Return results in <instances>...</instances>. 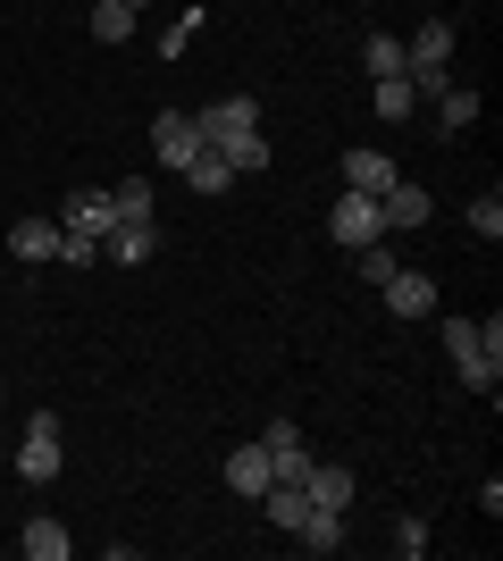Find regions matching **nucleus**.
<instances>
[{"mask_svg": "<svg viewBox=\"0 0 503 561\" xmlns=\"http://www.w3.org/2000/svg\"><path fill=\"white\" fill-rule=\"evenodd\" d=\"M436 335H445V352H454V369H461L470 394H495V386H503V328H495V319H487V328H479V319H445Z\"/></svg>", "mask_w": 503, "mask_h": 561, "instance_id": "1", "label": "nucleus"}, {"mask_svg": "<svg viewBox=\"0 0 503 561\" xmlns=\"http://www.w3.org/2000/svg\"><path fill=\"white\" fill-rule=\"evenodd\" d=\"M193 135L210 142V151H236V142H252V135H261V101H243V93L210 101V110H193Z\"/></svg>", "mask_w": 503, "mask_h": 561, "instance_id": "2", "label": "nucleus"}, {"mask_svg": "<svg viewBox=\"0 0 503 561\" xmlns=\"http://www.w3.org/2000/svg\"><path fill=\"white\" fill-rule=\"evenodd\" d=\"M18 478H25V486H50V478H59V411H34V420H25Z\"/></svg>", "mask_w": 503, "mask_h": 561, "instance_id": "3", "label": "nucleus"}, {"mask_svg": "<svg viewBox=\"0 0 503 561\" xmlns=\"http://www.w3.org/2000/svg\"><path fill=\"white\" fill-rule=\"evenodd\" d=\"M328 234H335V243H344V252H361V243H378V193H353V185H344V202H335V210H328Z\"/></svg>", "mask_w": 503, "mask_h": 561, "instance_id": "4", "label": "nucleus"}, {"mask_svg": "<svg viewBox=\"0 0 503 561\" xmlns=\"http://www.w3.org/2000/svg\"><path fill=\"white\" fill-rule=\"evenodd\" d=\"M428 210H436V202H428L420 185H411V176H395V185L378 193V227H386V234H411V227H428Z\"/></svg>", "mask_w": 503, "mask_h": 561, "instance_id": "5", "label": "nucleus"}, {"mask_svg": "<svg viewBox=\"0 0 503 561\" xmlns=\"http://www.w3.org/2000/svg\"><path fill=\"white\" fill-rule=\"evenodd\" d=\"M261 453H268L277 478H311V445H302V427H294V420H268L261 427Z\"/></svg>", "mask_w": 503, "mask_h": 561, "instance_id": "6", "label": "nucleus"}, {"mask_svg": "<svg viewBox=\"0 0 503 561\" xmlns=\"http://www.w3.org/2000/svg\"><path fill=\"white\" fill-rule=\"evenodd\" d=\"M378 294H386V310H395V319H428V310H436V277H420V268H395Z\"/></svg>", "mask_w": 503, "mask_h": 561, "instance_id": "7", "label": "nucleus"}, {"mask_svg": "<svg viewBox=\"0 0 503 561\" xmlns=\"http://www.w3.org/2000/svg\"><path fill=\"white\" fill-rule=\"evenodd\" d=\"M151 151H160L168 168H185L193 151H202V135H193V110H160V117H151Z\"/></svg>", "mask_w": 503, "mask_h": 561, "instance_id": "8", "label": "nucleus"}, {"mask_svg": "<svg viewBox=\"0 0 503 561\" xmlns=\"http://www.w3.org/2000/svg\"><path fill=\"white\" fill-rule=\"evenodd\" d=\"M411 68H454V18H428V25L403 43V76H411Z\"/></svg>", "mask_w": 503, "mask_h": 561, "instance_id": "9", "label": "nucleus"}, {"mask_svg": "<svg viewBox=\"0 0 503 561\" xmlns=\"http://www.w3.org/2000/svg\"><path fill=\"white\" fill-rule=\"evenodd\" d=\"M59 243H68L59 218H18V227H9V252L18 260H59Z\"/></svg>", "mask_w": 503, "mask_h": 561, "instance_id": "10", "label": "nucleus"}, {"mask_svg": "<svg viewBox=\"0 0 503 561\" xmlns=\"http://www.w3.org/2000/svg\"><path fill=\"white\" fill-rule=\"evenodd\" d=\"M59 227H68V234H93V243H101V234L118 227V210H110V193H68Z\"/></svg>", "mask_w": 503, "mask_h": 561, "instance_id": "11", "label": "nucleus"}, {"mask_svg": "<svg viewBox=\"0 0 503 561\" xmlns=\"http://www.w3.org/2000/svg\"><path fill=\"white\" fill-rule=\"evenodd\" d=\"M369 110H378L386 126H403V117L420 110V93H411V76H369Z\"/></svg>", "mask_w": 503, "mask_h": 561, "instance_id": "12", "label": "nucleus"}, {"mask_svg": "<svg viewBox=\"0 0 503 561\" xmlns=\"http://www.w3.org/2000/svg\"><path fill=\"white\" fill-rule=\"evenodd\" d=\"M395 176H403V168L386 160V151H344V185L353 193H386Z\"/></svg>", "mask_w": 503, "mask_h": 561, "instance_id": "13", "label": "nucleus"}, {"mask_svg": "<svg viewBox=\"0 0 503 561\" xmlns=\"http://www.w3.org/2000/svg\"><path fill=\"white\" fill-rule=\"evenodd\" d=\"M268 478H277V469H268V453H261V445L227 453V486H236V494H252V503H261V486H268Z\"/></svg>", "mask_w": 503, "mask_h": 561, "instance_id": "14", "label": "nucleus"}, {"mask_svg": "<svg viewBox=\"0 0 503 561\" xmlns=\"http://www.w3.org/2000/svg\"><path fill=\"white\" fill-rule=\"evenodd\" d=\"M18 545H25L34 561H68V553H76V537L59 528V519H25V528H18Z\"/></svg>", "mask_w": 503, "mask_h": 561, "instance_id": "15", "label": "nucleus"}, {"mask_svg": "<svg viewBox=\"0 0 503 561\" xmlns=\"http://www.w3.org/2000/svg\"><path fill=\"white\" fill-rule=\"evenodd\" d=\"M302 486H311L319 512H353V469H319V461H311V478H302Z\"/></svg>", "mask_w": 503, "mask_h": 561, "instance_id": "16", "label": "nucleus"}, {"mask_svg": "<svg viewBox=\"0 0 503 561\" xmlns=\"http://www.w3.org/2000/svg\"><path fill=\"white\" fill-rule=\"evenodd\" d=\"M185 185H193V193H227V185H236V168H227V151H210V142H202V151L185 160Z\"/></svg>", "mask_w": 503, "mask_h": 561, "instance_id": "17", "label": "nucleus"}, {"mask_svg": "<svg viewBox=\"0 0 503 561\" xmlns=\"http://www.w3.org/2000/svg\"><path fill=\"white\" fill-rule=\"evenodd\" d=\"M436 126H445V135L479 126V93H470V84H445V93H436Z\"/></svg>", "mask_w": 503, "mask_h": 561, "instance_id": "18", "label": "nucleus"}, {"mask_svg": "<svg viewBox=\"0 0 503 561\" xmlns=\"http://www.w3.org/2000/svg\"><path fill=\"white\" fill-rule=\"evenodd\" d=\"M151 243H160V227H126V218L101 234V252H110V260H151Z\"/></svg>", "mask_w": 503, "mask_h": 561, "instance_id": "19", "label": "nucleus"}, {"mask_svg": "<svg viewBox=\"0 0 503 561\" xmlns=\"http://www.w3.org/2000/svg\"><path fill=\"white\" fill-rule=\"evenodd\" d=\"M294 537L311 545V553H335V545H344V512H319V503H311V519H302Z\"/></svg>", "mask_w": 503, "mask_h": 561, "instance_id": "20", "label": "nucleus"}, {"mask_svg": "<svg viewBox=\"0 0 503 561\" xmlns=\"http://www.w3.org/2000/svg\"><path fill=\"white\" fill-rule=\"evenodd\" d=\"M361 68L369 76H403V34H369V43H361Z\"/></svg>", "mask_w": 503, "mask_h": 561, "instance_id": "21", "label": "nucleus"}, {"mask_svg": "<svg viewBox=\"0 0 503 561\" xmlns=\"http://www.w3.org/2000/svg\"><path fill=\"white\" fill-rule=\"evenodd\" d=\"M126 34H135V9H126V0H101L93 9V43H126Z\"/></svg>", "mask_w": 503, "mask_h": 561, "instance_id": "22", "label": "nucleus"}, {"mask_svg": "<svg viewBox=\"0 0 503 561\" xmlns=\"http://www.w3.org/2000/svg\"><path fill=\"white\" fill-rule=\"evenodd\" d=\"M110 210H118L126 227H151V185H144V176H135V185H118V193H110Z\"/></svg>", "mask_w": 503, "mask_h": 561, "instance_id": "23", "label": "nucleus"}, {"mask_svg": "<svg viewBox=\"0 0 503 561\" xmlns=\"http://www.w3.org/2000/svg\"><path fill=\"white\" fill-rule=\"evenodd\" d=\"M470 234H479V243H495V234H503V202H495V193L470 202Z\"/></svg>", "mask_w": 503, "mask_h": 561, "instance_id": "24", "label": "nucleus"}, {"mask_svg": "<svg viewBox=\"0 0 503 561\" xmlns=\"http://www.w3.org/2000/svg\"><path fill=\"white\" fill-rule=\"evenodd\" d=\"M395 268H403V260L386 252V234H378V243H361V277H369V285H386Z\"/></svg>", "mask_w": 503, "mask_h": 561, "instance_id": "25", "label": "nucleus"}, {"mask_svg": "<svg viewBox=\"0 0 503 561\" xmlns=\"http://www.w3.org/2000/svg\"><path fill=\"white\" fill-rule=\"evenodd\" d=\"M395 553H403V561L428 553V519H403V528H395Z\"/></svg>", "mask_w": 503, "mask_h": 561, "instance_id": "26", "label": "nucleus"}, {"mask_svg": "<svg viewBox=\"0 0 503 561\" xmlns=\"http://www.w3.org/2000/svg\"><path fill=\"white\" fill-rule=\"evenodd\" d=\"M193 25H202V9H185V18L168 25V43H160V59H185V43H193Z\"/></svg>", "mask_w": 503, "mask_h": 561, "instance_id": "27", "label": "nucleus"}, {"mask_svg": "<svg viewBox=\"0 0 503 561\" xmlns=\"http://www.w3.org/2000/svg\"><path fill=\"white\" fill-rule=\"evenodd\" d=\"M126 9H135V18H144V9H151V0H126Z\"/></svg>", "mask_w": 503, "mask_h": 561, "instance_id": "28", "label": "nucleus"}, {"mask_svg": "<svg viewBox=\"0 0 503 561\" xmlns=\"http://www.w3.org/2000/svg\"><path fill=\"white\" fill-rule=\"evenodd\" d=\"M0 402H9V394H0Z\"/></svg>", "mask_w": 503, "mask_h": 561, "instance_id": "29", "label": "nucleus"}]
</instances>
